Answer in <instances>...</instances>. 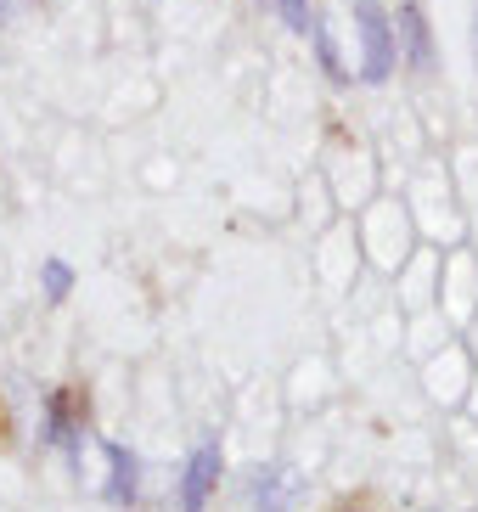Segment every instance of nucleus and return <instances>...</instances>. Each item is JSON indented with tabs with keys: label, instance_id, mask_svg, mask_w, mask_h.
<instances>
[{
	"label": "nucleus",
	"instance_id": "obj_7",
	"mask_svg": "<svg viewBox=\"0 0 478 512\" xmlns=\"http://www.w3.org/2000/svg\"><path fill=\"white\" fill-rule=\"evenodd\" d=\"M315 40V51H321V68H327V79L332 85H349V68L344 62H338V51H332V40H327V23H321V17H310V29H304Z\"/></svg>",
	"mask_w": 478,
	"mask_h": 512
},
{
	"label": "nucleus",
	"instance_id": "obj_10",
	"mask_svg": "<svg viewBox=\"0 0 478 512\" xmlns=\"http://www.w3.org/2000/svg\"><path fill=\"white\" fill-rule=\"evenodd\" d=\"M12 439V417H6V400H0V445Z\"/></svg>",
	"mask_w": 478,
	"mask_h": 512
},
{
	"label": "nucleus",
	"instance_id": "obj_5",
	"mask_svg": "<svg viewBox=\"0 0 478 512\" xmlns=\"http://www.w3.org/2000/svg\"><path fill=\"white\" fill-rule=\"evenodd\" d=\"M400 40H405V62L411 68H434V40H428V23H422L417 6H400Z\"/></svg>",
	"mask_w": 478,
	"mask_h": 512
},
{
	"label": "nucleus",
	"instance_id": "obj_2",
	"mask_svg": "<svg viewBox=\"0 0 478 512\" xmlns=\"http://www.w3.org/2000/svg\"><path fill=\"white\" fill-rule=\"evenodd\" d=\"M220 439H203L186 462V479H180V512H203L214 496V484H220Z\"/></svg>",
	"mask_w": 478,
	"mask_h": 512
},
{
	"label": "nucleus",
	"instance_id": "obj_12",
	"mask_svg": "<svg viewBox=\"0 0 478 512\" xmlns=\"http://www.w3.org/2000/svg\"><path fill=\"white\" fill-rule=\"evenodd\" d=\"M344 512H355V507H344Z\"/></svg>",
	"mask_w": 478,
	"mask_h": 512
},
{
	"label": "nucleus",
	"instance_id": "obj_9",
	"mask_svg": "<svg viewBox=\"0 0 478 512\" xmlns=\"http://www.w3.org/2000/svg\"><path fill=\"white\" fill-rule=\"evenodd\" d=\"M276 6H282V23H287V29H293V34H304V29H310V0H276Z\"/></svg>",
	"mask_w": 478,
	"mask_h": 512
},
{
	"label": "nucleus",
	"instance_id": "obj_3",
	"mask_svg": "<svg viewBox=\"0 0 478 512\" xmlns=\"http://www.w3.org/2000/svg\"><path fill=\"white\" fill-rule=\"evenodd\" d=\"M299 473L287 462H270V467H254V479H248V501H254V512H293V501H299Z\"/></svg>",
	"mask_w": 478,
	"mask_h": 512
},
{
	"label": "nucleus",
	"instance_id": "obj_11",
	"mask_svg": "<svg viewBox=\"0 0 478 512\" xmlns=\"http://www.w3.org/2000/svg\"><path fill=\"white\" fill-rule=\"evenodd\" d=\"M6 6H12V0H0V17H6Z\"/></svg>",
	"mask_w": 478,
	"mask_h": 512
},
{
	"label": "nucleus",
	"instance_id": "obj_6",
	"mask_svg": "<svg viewBox=\"0 0 478 512\" xmlns=\"http://www.w3.org/2000/svg\"><path fill=\"white\" fill-rule=\"evenodd\" d=\"M102 451H107V462H113V484H107V501L130 507V501H135V479H141V473H135V456L124 451V445H113V439H107Z\"/></svg>",
	"mask_w": 478,
	"mask_h": 512
},
{
	"label": "nucleus",
	"instance_id": "obj_8",
	"mask_svg": "<svg viewBox=\"0 0 478 512\" xmlns=\"http://www.w3.org/2000/svg\"><path fill=\"white\" fill-rule=\"evenodd\" d=\"M40 282H45V299H51V304H62V299H68V287H74V271H68L62 259H45Z\"/></svg>",
	"mask_w": 478,
	"mask_h": 512
},
{
	"label": "nucleus",
	"instance_id": "obj_4",
	"mask_svg": "<svg viewBox=\"0 0 478 512\" xmlns=\"http://www.w3.org/2000/svg\"><path fill=\"white\" fill-rule=\"evenodd\" d=\"M45 439L62 451H79V389H57L45 400Z\"/></svg>",
	"mask_w": 478,
	"mask_h": 512
},
{
	"label": "nucleus",
	"instance_id": "obj_1",
	"mask_svg": "<svg viewBox=\"0 0 478 512\" xmlns=\"http://www.w3.org/2000/svg\"><path fill=\"white\" fill-rule=\"evenodd\" d=\"M355 29H360V79L366 85H383L394 74V29H389V12L377 6V0H355Z\"/></svg>",
	"mask_w": 478,
	"mask_h": 512
}]
</instances>
